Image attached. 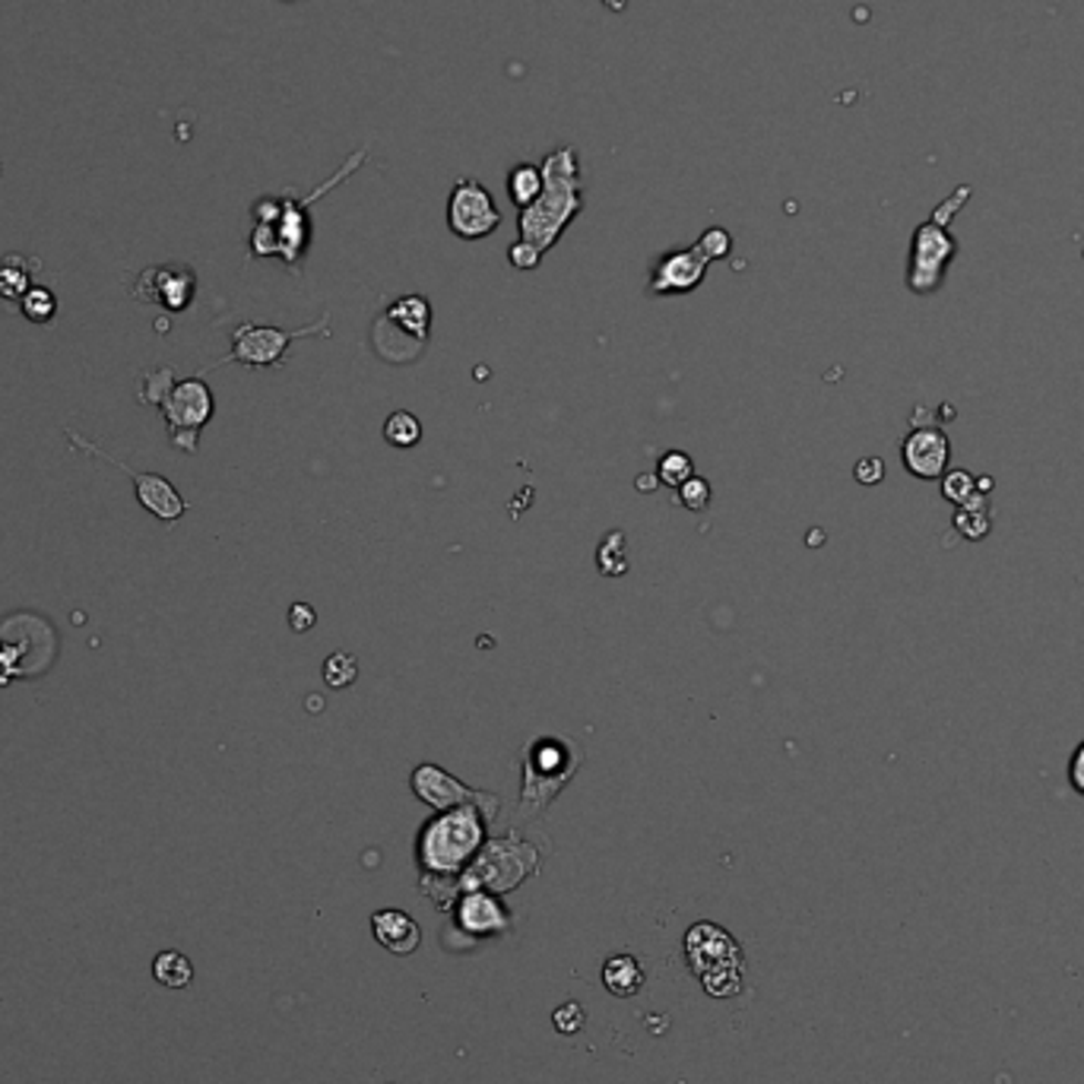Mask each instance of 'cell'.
<instances>
[{
    "mask_svg": "<svg viewBox=\"0 0 1084 1084\" xmlns=\"http://www.w3.org/2000/svg\"><path fill=\"white\" fill-rule=\"evenodd\" d=\"M542 194V166L533 163H520L508 171V197L514 207H530Z\"/></svg>",
    "mask_w": 1084,
    "mask_h": 1084,
    "instance_id": "23",
    "label": "cell"
},
{
    "mask_svg": "<svg viewBox=\"0 0 1084 1084\" xmlns=\"http://www.w3.org/2000/svg\"><path fill=\"white\" fill-rule=\"evenodd\" d=\"M64 435H67V441H71L76 450H83V454H90V457H98V460L118 467L121 472H127V476L134 479V486H137L140 504L153 514V518H159L163 523H175V520L188 511V501L178 496V489L168 482L166 476H156V472H134L127 463L115 460L108 450H102L98 445H93V441H86V438H83L80 431H73V428H64Z\"/></svg>",
    "mask_w": 1084,
    "mask_h": 1084,
    "instance_id": "10",
    "label": "cell"
},
{
    "mask_svg": "<svg viewBox=\"0 0 1084 1084\" xmlns=\"http://www.w3.org/2000/svg\"><path fill=\"white\" fill-rule=\"evenodd\" d=\"M384 438L394 445V448H416L423 441V425L413 413H394L387 423H384Z\"/></svg>",
    "mask_w": 1084,
    "mask_h": 1084,
    "instance_id": "26",
    "label": "cell"
},
{
    "mask_svg": "<svg viewBox=\"0 0 1084 1084\" xmlns=\"http://www.w3.org/2000/svg\"><path fill=\"white\" fill-rule=\"evenodd\" d=\"M973 188L961 185L955 188L942 204L932 210L926 222H919L917 232L910 238V258H907V289L914 295H932L945 283V273L951 260L958 258V241L951 236V219L965 210Z\"/></svg>",
    "mask_w": 1084,
    "mask_h": 1084,
    "instance_id": "3",
    "label": "cell"
},
{
    "mask_svg": "<svg viewBox=\"0 0 1084 1084\" xmlns=\"http://www.w3.org/2000/svg\"><path fill=\"white\" fill-rule=\"evenodd\" d=\"M20 305H23V314L32 321V324H45V321L54 317V311H58V299H54L51 289L32 285L23 299H20Z\"/></svg>",
    "mask_w": 1084,
    "mask_h": 1084,
    "instance_id": "30",
    "label": "cell"
},
{
    "mask_svg": "<svg viewBox=\"0 0 1084 1084\" xmlns=\"http://www.w3.org/2000/svg\"><path fill=\"white\" fill-rule=\"evenodd\" d=\"M448 226L450 232L463 241H479L492 236L501 226V212L496 207V197L489 188L476 178H460L448 200Z\"/></svg>",
    "mask_w": 1084,
    "mask_h": 1084,
    "instance_id": "12",
    "label": "cell"
},
{
    "mask_svg": "<svg viewBox=\"0 0 1084 1084\" xmlns=\"http://www.w3.org/2000/svg\"><path fill=\"white\" fill-rule=\"evenodd\" d=\"M584 1028V1009L577 1002H565L559 1012H555V1031L559 1034H577Z\"/></svg>",
    "mask_w": 1084,
    "mask_h": 1084,
    "instance_id": "34",
    "label": "cell"
},
{
    "mask_svg": "<svg viewBox=\"0 0 1084 1084\" xmlns=\"http://www.w3.org/2000/svg\"><path fill=\"white\" fill-rule=\"evenodd\" d=\"M413 793L419 796L423 802H428L431 809L438 812H448V809H457V805H476L486 822H492L498 812V800L489 796V793H476L470 790L467 783H460L457 778H450L448 771H441L438 764H419L413 771Z\"/></svg>",
    "mask_w": 1084,
    "mask_h": 1084,
    "instance_id": "13",
    "label": "cell"
},
{
    "mask_svg": "<svg viewBox=\"0 0 1084 1084\" xmlns=\"http://www.w3.org/2000/svg\"><path fill=\"white\" fill-rule=\"evenodd\" d=\"M362 163H368V153H365V149L353 153V156L346 159V166L340 168L327 185H321L314 194H308V197H302V200H295V197H263L258 207H254L258 226H254V236H251V251H254L258 258L280 254L285 263L295 267V263L302 260V254H305L308 238H311L308 207H311L317 197H324L333 185L346 181Z\"/></svg>",
    "mask_w": 1084,
    "mask_h": 1084,
    "instance_id": "2",
    "label": "cell"
},
{
    "mask_svg": "<svg viewBox=\"0 0 1084 1084\" xmlns=\"http://www.w3.org/2000/svg\"><path fill=\"white\" fill-rule=\"evenodd\" d=\"M29 270H35V260H25V258H17V254H10V258L3 260L0 263V295L3 299H23L25 292L32 289L29 285Z\"/></svg>",
    "mask_w": 1084,
    "mask_h": 1084,
    "instance_id": "25",
    "label": "cell"
},
{
    "mask_svg": "<svg viewBox=\"0 0 1084 1084\" xmlns=\"http://www.w3.org/2000/svg\"><path fill=\"white\" fill-rule=\"evenodd\" d=\"M533 866H536V850L530 844H520L518 837H504V841H492L486 847V853L463 875V885H472V888L486 885V888L504 892V888H514L527 873H533Z\"/></svg>",
    "mask_w": 1084,
    "mask_h": 1084,
    "instance_id": "11",
    "label": "cell"
},
{
    "mask_svg": "<svg viewBox=\"0 0 1084 1084\" xmlns=\"http://www.w3.org/2000/svg\"><path fill=\"white\" fill-rule=\"evenodd\" d=\"M159 409L166 416L171 445L194 454L200 428L212 419V394L210 387L204 384V377L197 375L171 384V390L166 394V400L159 403Z\"/></svg>",
    "mask_w": 1084,
    "mask_h": 1084,
    "instance_id": "8",
    "label": "cell"
},
{
    "mask_svg": "<svg viewBox=\"0 0 1084 1084\" xmlns=\"http://www.w3.org/2000/svg\"><path fill=\"white\" fill-rule=\"evenodd\" d=\"M482 822L486 815L476 805H457L431 819L419 837L425 875L460 873L482 847Z\"/></svg>",
    "mask_w": 1084,
    "mask_h": 1084,
    "instance_id": "4",
    "label": "cell"
},
{
    "mask_svg": "<svg viewBox=\"0 0 1084 1084\" xmlns=\"http://www.w3.org/2000/svg\"><path fill=\"white\" fill-rule=\"evenodd\" d=\"M358 679V660L346 650H336L324 660V682L331 688H350Z\"/></svg>",
    "mask_w": 1084,
    "mask_h": 1084,
    "instance_id": "29",
    "label": "cell"
},
{
    "mask_svg": "<svg viewBox=\"0 0 1084 1084\" xmlns=\"http://www.w3.org/2000/svg\"><path fill=\"white\" fill-rule=\"evenodd\" d=\"M581 761H584V752L571 739H559V736L533 739L520 758V764H523V796H520L523 815H536L555 800L567 780L577 774Z\"/></svg>",
    "mask_w": 1084,
    "mask_h": 1084,
    "instance_id": "5",
    "label": "cell"
},
{
    "mask_svg": "<svg viewBox=\"0 0 1084 1084\" xmlns=\"http://www.w3.org/2000/svg\"><path fill=\"white\" fill-rule=\"evenodd\" d=\"M581 210H584V194H581L577 149L559 146L542 163V194L530 207L520 210L518 241L545 254Z\"/></svg>",
    "mask_w": 1084,
    "mask_h": 1084,
    "instance_id": "1",
    "label": "cell"
},
{
    "mask_svg": "<svg viewBox=\"0 0 1084 1084\" xmlns=\"http://www.w3.org/2000/svg\"><path fill=\"white\" fill-rule=\"evenodd\" d=\"M1069 786L1084 796V739L1075 746V752L1069 758Z\"/></svg>",
    "mask_w": 1084,
    "mask_h": 1084,
    "instance_id": "36",
    "label": "cell"
},
{
    "mask_svg": "<svg viewBox=\"0 0 1084 1084\" xmlns=\"http://www.w3.org/2000/svg\"><path fill=\"white\" fill-rule=\"evenodd\" d=\"M657 482H660L657 476H637V489H640V492H650Z\"/></svg>",
    "mask_w": 1084,
    "mask_h": 1084,
    "instance_id": "39",
    "label": "cell"
},
{
    "mask_svg": "<svg viewBox=\"0 0 1084 1084\" xmlns=\"http://www.w3.org/2000/svg\"><path fill=\"white\" fill-rule=\"evenodd\" d=\"M289 625H292L295 632H308V628L314 625V609L305 606V603H295V606L289 609Z\"/></svg>",
    "mask_w": 1084,
    "mask_h": 1084,
    "instance_id": "38",
    "label": "cell"
},
{
    "mask_svg": "<svg viewBox=\"0 0 1084 1084\" xmlns=\"http://www.w3.org/2000/svg\"><path fill=\"white\" fill-rule=\"evenodd\" d=\"M171 384H175V375H171V368H159L156 375H149L146 381H143L140 403L159 406V403L166 400L168 390H171Z\"/></svg>",
    "mask_w": 1084,
    "mask_h": 1084,
    "instance_id": "32",
    "label": "cell"
},
{
    "mask_svg": "<svg viewBox=\"0 0 1084 1084\" xmlns=\"http://www.w3.org/2000/svg\"><path fill=\"white\" fill-rule=\"evenodd\" d=\"M710 258L701 251V244H691L682 251H673L660 258V263L650 273V292L666 295V292H695L705 283Z\"/></svg>",
    "mask_w": 1084,
    "mask_h": 1084,
    "instance_id": "15",
    "label": "cell"
},
{
    "mask_svg": "<svg viewBox=\"0 0 1084 1084\" xmlns=\"http://www.w3.org/2000/svg\"><path fill=\"white\" fill-rule=\"evenodd\" d=\"M140 285H149V292L140 295L143 302H156V305L168 308V311H181L194 299V273L185 270V267L146 270L140 277Z\"/></svg>",
    "mask_w": 1084,
    "mask_h": 1084,
    "instance_id": "16",
    "label": "cell"
},
{
    "mask_svg": "<svg viewBox=\"0 0 1084 1084\" xmlns=\"http://www.w3.org/2000/svg\"><path fill=\"white\" fill-rule=\"evenodd\" d=\"M58 657V635L42 615L20 613L0 622V685L35 679Z\"/></svg>",
    "mask_w": 1084,
    "mask_h": 1084,
    "instance_id": "6",
    "label": "cell"
},
{
    "mask_svg": "<svg viewBox=\"0 0 1084 1084\" xmlns=\"http://www.w3.org/2000/svg\"><path fill=\"white\" fill-rule=\"evenodd\" d=\"M691 476H695V463H691V457L682 454V450L663 454L660 463H657V479L666 482L669 489H679L685 479H691Z\"/></svg>",
    "mask_w": 1084,
    "mask_h": 1084,
    "instance_id": "28",
    "label": "cell"
},
{
    "mask_svg": "<svg viewBox=\"0 0 1084 1084\" xmlns=\"http://www.w3.org/2000/svg\"><path fill=\"white\" fill-rule=\"evenodd\" d=\"M603 983H606V990L613 992V996L628 999V996H635L644 987V970H640V965H637L632 955H618V958L606 961V967H603Z\"/></svg>",
    "mask_w": 1084,
    "mask_h": 1084,
    "instance_id": "20",
    "label": "cell"
},
{
    "mask_svg": "<svg viewBox=\"0 0 1084 1084\" xmlns=\"http://www.w3.org/2000/svg\"><path fill=\"white\" fill-rule=\"evenodd\" d=\"M698 244H701V251L708 254L710 260H720V258H727L732 251V238H730V232L727 229H720V226H713V229H708L705 236L698 238Z\"/></svg>",
    "mask_w": 1084,
    "mask_h": 1084,
    "instance_id": "33",
    "label": "cell"
},
{
    "mask_svg": "<svg viewBox=\"0 0 1084 1084\" xmlns=\"http://www.w3.org/2000/svg\"><path fill=\"white\" fill-rule=\"evenodd\" d=\"M508 260H511L518 270H533V267L542 260V254L540 251H533L530 244H523V241H514L511 251H508Z\"/></svg>",
    "mask_w": 1084,
    "mask_h": 1084,
    "instance_id": "37",
    "label": "cell"
},
{
    "mask_svg": "<svg viewBox=\"0 0 1084 1084\" xmlns=\"http://www.w3.org/2000/svg\"><path fill=\"white\" fill-rule=\"evenodd\" d=\"M314 333V327H305V331H277V327H258V324H241L236 331V346L232 353L226 355L222 362H216L210 368H219V365H229V362H241L248 368H267V365H280L283 362L285 350L292 340L299 336H308Z\"/></svg>",
    "mask_w": 1084,
    "mask_h": 1084,
    "instance_id": "14",
    "label": "cell"
},
{
    "mask_svg": "<svg viewBox=\"0 0 1084 1084\" xmlns=\"http://www.w3.org/2000/svg\"><path fill=\"white\" fill-rule=\"evenodd\" d=\"M372 929L377 942L390 948L394 955H409L419 948V926L403 910H377L372 917Z\"/></svg>",
    "mask_w": 1084,
    "mask_h": 1084,
    "instance_id": "18",
    "label": "cell"
},
{
    "mask_svg": "<svg viewBox=\"0 0 1084 1084\" xmlns=\"http://www.w3.org/2000/svg\"><path fill=\"white\" fill-rule=\"evenodd\" d=\"M596 562H600V571L606 577H618V574L628 571V562H625V533L622 530L606 533V540H603L600 552H596Z\"/></svg>",
    "mask_w": 1084,
    "mask_h": 1084,
    "instance_id": "27",
    "label": "cell"
},
{
    "mask_svg": "<svg viewBox=\"0 0 1084 1084\" xmlns=\"http://www.w3.org/2000/svg\"><path fill=\"white\" fill-rule=\"evenodd\" d=\"M853 476L859 486H878L885 479V460L882 457H863L856 467H853Z\"/></svg>",
    "mask_w": 1084,
    "mask_h": 1084,
    "instance_id": "35",
    "label": "cell"
},
{
    "mask_svg": "<svg viewBox=\"0 0 1084 1084\" xmlns=\"http://www.w3.org/2000/svg\"><path fill=\"white\" fill-rule=\"evenodd\" d=\"M460 919H463V926L472 929V932H492V929H501V926H504L501 907H498L489 895H482V892L467 895L463 910H460Z\"/></svg>",
    "mask_w": 1084,
    "mask_h": 1084,
    "instance_id": "22",
    "label": "cell"
},
{
    "mask_svg": "<svg viewBox=\"0 0 1084 1084\" xmlns=\"http://www.w3.org/2000/svg\"><path fill=\"white\" fill-rule=\"evenodd\" d=\"M951 527L965 536L967 542H980L987 540L992 533V518H990V496L977 498L970 501L967 508H955V520Z\"/></svg>",
    "mask_w": 1084,
    "mask_h": 1084,
    "instance_id": "21",
    "label": "cell"
},
{
    "mask_svg": "<svg viewBox=\"0 0 1084 1084\" xmlns=\"http://www.w3.org/2000/svg\"><path fill=\"white\" fill-rule=\"evenodd\" d=\"M679 501H682L688 511H705V508H708V501H710V482L708 479H701V476H691V479H685L682 486H679Z\"/></svg>",
    "mask_w": 1084,
    "mask_h": 1084,
    "instance_id": "31",
    "label": "cell"
},
{
    "mask_svg": "<svg viewBox=\"0 0 1084 1084\" xmlns=\"http://www.w3.org/2000/svg\"><path fill=\"white\" fill-rule=\"evenodd\" d=\"M153 977H156L163 987H168V990H185L190 980H194V967H190V961L185 958V955H178V951H163V955H156V961H153Z\"/></svg>",
    "mask_w": 1084,
    "mask_h": 1084,
    "instance_id": "24",
    "label": "cell"
},
{
    "mask_svg": "<svg viewBox=\"0 0 1084 1084\" xmlns=\"http://www.w3.org/2000/svg\"><path fill=\"white\" fill-rule=\"evenodd\" d=\"M996 486L990 476H977L970 470H948L939 479V489H942L945 501H951L955 508H967L970 501L977 498L990 496V489Z\"/></svg>",
    "mask_w": 1084,
    "mask_h": 1084,
    "instance_id": "19",
    "label": "cell"
},
{
    "mask_svg": "<svg viewBox=\"0 0 1084 1084\" xmlns=\"http://www.w3.org/2000/svg\"><path fill=\"white\" fill-rule=\"evenodd\" d=\"M685 951L695 977L705 983L710 996H736L742 983V951L713 923H698L685 936Z\"/></svg>",
    "mask_w": 1084,
    "mask_h": 1084,
    "instance_id": "7",
    "label": "cell"
},
{
    "mask_svg": "<svg viewBox=\"0 0 1084 1084\" xmlns=\"http://www.w3.org/2000/svg\"><path fill=\"white\" fill-rule=\"evenodd\" d=\"M381 321H387L390 327H400L406 333V340L416 350H423L425 340H428V327H431V305L425 302L423 295H403L387 308V314Z\"/></svg>",
    "mask_w": 1084,
    "mask_h": 1084,
    "instance_id": "17",
    "label": "cell"
},
{
    "mask_svg": "<svg viewBox=\"0 0 1084 1084\" xmlns=\"http://www.w3.org/2000/svg\"><path fill=\"white\" fill-rule=\"evenodd\" d=\"M900 460H904V470L923 482H936L948 472L951 441H948L942 425L936 423V416H929L926 406H917L910 416V431L900 441Z\"/></svg>",
    "mask_w": 1084,
    "mask_h": 1084,
    "instance_id": "9",
    "label": "cell"
}]
</instances>
